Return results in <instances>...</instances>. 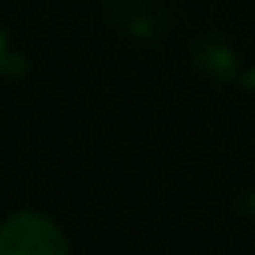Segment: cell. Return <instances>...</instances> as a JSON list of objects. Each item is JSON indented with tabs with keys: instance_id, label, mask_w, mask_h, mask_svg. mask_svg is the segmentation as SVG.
Here are the masks:
<instances>
[{
	"instance_id": "obj_2",
	"label": "cell",
	"mask_w": 255,
	"mask_h": 255,
	"mask_svg": "<svg viewBox=\"0 0 255 255\" xmlns=\"http://www.w3.org/2000/svg\"><path fill=\"white\" fill-rule=\"evenodd\" d=\"M8 64V41H4V34H0V68Z\"/></svg>"
},
{
	"instance_id": "obj_1",
	"label": "cell",
	"mask_w": 255,
	"mask_h": 255,
	"mask_svg": "<svg viewBox=\"0 0 255 255\" xmlns=\"http://www.w3.org/2000/svg\"><path fill=\"white\" fill-rule=\"evenodd\" d=\"M0 255H68V240L49 218L15 214L0 225Z\"/></svg>"
}]
</instances>
